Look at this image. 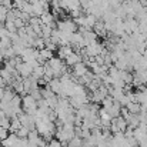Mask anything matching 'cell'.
I'll return each mask as SVG.
<instances>
[{"instance_id": "1", "label": "cell", "mask_w": 147, "mask_h": 147, "mask_svg": "<svg viewBox=\"0 0 147 147\" xmlns=\"http://www.w3.org/2000/svg\"><path fill=\"white\" fill-rule=\"evenodd\" d=\"M56 27L57 30L63 32V33H74L77 30V24L74 23V20H70V19H63V20H59L56 23Z\"/></svg>"}, {"instance_id": "2", "label": "cell", "mask_w": 147, "mask_h": 147, "mask_svg": "<svg viewBox=\"0 0 147 147\" xmlns=\"http://www.w3.org/2000/svg\"><path fill=\"white\" fill-rule=\"evenodd\" d=\"M16 71L19 73L20 77L24 79V77L32 76V73H33V67H32L27 61H20V63L16 64Z\"/></svg>"}, {"instance_id": "3", "label": "cell", "mask_w": 147, "mask_h": 147, "mask_svg": "<svg viewBox=\"0 0 147 147\" xmlns=\"http://www.w3.org/2000/svg\"><path fill=\"white\" fill-rule=\"evenodd\" d=\"M39 56V50L34 49V47H26L22 53V61H32V60H36Z\"/></svg>"}, {"instance_id": "4", "label": "cell", "mask_w": 147, "mask_h": 147, "mask_svg": "<svg viewBox=\"0 0 147 147\" xmlns=\"http://www.w3.org/2000/svg\"><path fill=\"white\" fill-rule=\"evenodd\" d=\"M87 71H89L87 64L83 63V61H79V63H76V64L73 66V73H71V76H73V79H76V77H82V76H84Z\"/></svg>"}, {"instance_id": "5", "label": "cell", "mask_w": 147, "mask_h": 147, "mask_svg": "<svg viewBox=\"0 0 147 147\" xmlns=\"http://www.w3.org/2000/svg\"><path fill=\"white\" fill-rule=\"evenodd\" d=\"M47 84H49L50 90H51L54 94H57V96H60V94H61V82H60V79L53 77Z\"/></svg>"}, {"instance_id": "6", "label": "cell", "mask_w": 147, "mask_h": 147, "mask_svg": "<svg viewBox=\"0 0 147 147\" xmlns=\"http://www.w3.org/2000/svg\"><path fill=\"white\" fill-rule=\"evenodd\" d=\"M40 22H42V24H46V26H50V27H54L56 26L54 24V16L50 11H45L40 16Z\"/></svg>"}, {"instance_id": "7", "label": "cell", "mask_w": 147, "mask_h": 147, "mask_svg": "<svg viewBox=\"0 0 147 147\" xmlns=\"http://www.w3.org/2000/svg\"><path fill=\"white\" fill-rule=\"evenodd\" d=\"M79 61H82V54L80 53H76V51H73L69 57H66L64 59V63L67 64V66H70V67H73L76 63H79Z\"/></svg>"}, {"instance_id": "8", "label": "cell", "mask_w": 147, "mask_h": 147, "mask_svg": "<svg viewBox=\"0 0 147 147\" xmlns=\"http://www.w3.org/2000/svg\"><path fill=\"white\" fill-rule=\"evenodd\" d=\"M107 110V113L110 114V117L113 119V117H119L120 116V110H121V106H120V103L119 101H113V104L109 107V109H106Z\"/></svg>"}, {"instance_id": "9", "label": "cell", "mask_w": 147, "mask_h": 147, "mask_svg": "<svg viewBox=\"0 0 147 147\" xmlns=\"http://www.w3.org/2000/svg\"><path fill=\"white\" fill-rule=\"evenodd\" d=\"M73 51H74V50H73V47H71L70 45H67V46H60L59 50H57V57H60V59L63 60V59L69 57Z\"/></svg>"}, {"instance_id": "10", "label": "cell", "mask_w": 147, "mask_h": 147, "mask_svg": "<svg viewBox=\"0 0 147 147\" xmlns=\"http://www.w3.org/2000/svg\"><path fill=\"white\" fill-rule=\"evenodd\" d=\"M126 109H127L130 113H133V114H139L140 110H142L140 103H137V101H129L127 106H126Z\"/></svg>"}, {"instance_id": "11", "label": "cell", "mask_w": 147, "mask_h": 147, "mask_svg": "<svg viewBox=\"0 0 147 147\" xmlns=\"http://www.w3.org/2000/svg\"><path fill=\"white\" fill-rule=\"evenodd\" d=\"M20 127H22V123H20L19 117H17V116H16V117H11V119H10V129H9V131H10V133H16Z\"/></svg>"}, {"instance_id": "12", "label": "cell", "mask_w": 147, "mask_h": 147, "mask_svg": "<svg viewBox=\"0 0 147 147\" xmlns=\"http://www.w3.org/2000/svg\"><path fill=\"white\" fill-rule=\"evenodd\" d=\"M111 121H114V123L117 124V127H119L120 131H124V130L127 129V121H126L121 116H119V117H113Z\"/></svg>"}, {"instance_id": "13", "label": "cell", "mask_w": 147, "mask_h": 147, "mask_svg": "<svg viewBox=\"0 0 147 147\" xmlns=\"http://www.w3.org/2000/svg\"><path fill=\"white\" fill-rule=\"evenodd\" d=\"M83 142H84V140H83L80 136H76V134H74V136L69 140L67 146H70V147H82L83 146Z\"/></svg>"}, {"instance_id": "14", "label": "cell", "mask_w": 147, "mask_h": 147, "mask_svg": "<svg viewBox=\"0 0 147 147\" xmlns=\"http://www.w3.org/2000/svg\"><path fill=\"white\" fill-rule=\"evenodd\" d=\"M43 74H45V66L43 64H39V66H36L34 69H33V73H32V76L34 77V79H42L43 77Z\"/></svg>"}, {"instance_id": "15", "label": "cell", "mask_w": 147, "mask_h": 147, "mask_svg": "<svg viewBox=\"0 0 147 147\" xmlns=\"http://www.w3.org/2000/svg\"><path fill=\"white\" fill-rule=\"evenodd\" d=\"M54 27H50V26H46V24H42V36L43 39H50L51 37V30Z\"/></svg>"}, {"instance_id": "16", "label": "cell", "mask_w": 147, "mask_h": 147, "mask_svg": "<svg viewBox=\"0 0 147 147\" xmlns=\"http://www.w3.org/2000/svg\"><path fill=\"white\" fill-rule=\"evenodd\" d=\"M0 127H3V129H10V119L6 116V114H1L0 116Z\"/></svg>"}, {"instance_id": "17", "label": "cell", "mask_w": 147, "mask_h": 147, "mask_svg": "<svg viewBox=\"0 0 147 147\" xmlns=\"http://www.w3.org/2000/svg\"><path fill=\"white\" fill-rule=\"evenodd\" d=\"M33 47H34V49H37V50L43 49V47H45V39H43V37H40V36H37V37L33 40Z\"/></svg>"}, {"instance_id": "18", "label": "cell", "mask_w": 147, "mask_h": 147, "mask_svg": "<svg viewBox=\"0 0 147 147\" xmlns=\"http://www.w3.org/2000/svg\"><path fill=\"white\" fill-rule=\"evenodd\" d=\"M11 47V40L9 37H4V39H0V50H6Z\"/></svg>"}, {"instance_id": "19", "label": "cell", "mask_w": 147, "mask_h": 147, "mask_svg": "<svg viewBox=\"0 0 147 147\" xmlns=\"http://www.w3.org/2000/svg\"><path fill=\"white\" fill-rule=\"evenodd\" d=\"M113 101H114V100H113V97L109 94V96H106V97L101 100V103H100V104H101V107H104V109H109V107L113 104Z\"/></svg>"}, {"instance_id": "20", "label": "cell", "mask_w": 147, "mask_h": 147, "mask_svg": "<svg viewBox=\"0 0 147 147\" xmlns=\"http://www.w3.org/2000/svg\"><path fill=\"white\" fill-rule=\"evenodd\" d=\"M4 27L10 32V33H16L17 32V27H16V24H14V22H10V20H6L4 22Z\"/></svg>"}, {"instance_id": "21", "label": "cell", "mask_w": 147, "mask_h": 147, "mask_svg": "<svg viewBox=\"0 0 147 147\" xmlns=\"http://www.w3.org/2000/svg\"><path fill=\"white\" fill-rule=\"evenodd\" d=\"M29 129L26 127V126H22L17 131H16V134H17V137H27V134H29Z\"/></svg>"}, {"instance_id": "22", "label": "cell", "mask_w": 147, "mask_h": 147, "mask_svg": "<svg viewBox=\"0 0 147 147\" xmlns=\"http://www.w3.org/2000/svg\"><path fill=\"white\" fill-rule=\"evenodd\" d=\"M29 94H30L32 97H33L34 100H36V101H37L39 98H42V93H40V87H39V89H33V90H30V92H29Z\"/></svg>"}, {"instance_id": "23", "label": "cell", "mask_w": 147, "mask_h": 147, "mask_svg": "<svg viewBox=\"0 0 147 147\" xmlns=\"http://www.w3.org/2000/svg\"><path fill=\"white\" fill-rule=\"evenodd\" d=\"M7 11H9V10H7V9H6L4 6H1V4H0V22H3V23L6 22V17H7Z\"/></svg>"}, {"instance_id": "24", "label": "cell", "mask_w": 147, "mask_h": 147, "mask_svg": "<svg viewBox=\"0 0 147 147\" xmlns=\"http://www.w3.org/2000/svg\"><path fill=\"white\" fill-rule=\"evenodd\" d=\"M49 147H63V143L60 142V140H57L56 137H53L51 140L49 142V144H47Z\"/></svg>"}, {"instance_id": "25", "label": "cell", "mask_w": 147, "mask_h": 147, "mask_svg": "<svg viewBox=\"0 0 147 147\" xmlns=\"http://www.w3.org/2000/svg\"><path fill=\"white\" fill-rule=\"evenodd\" d=\"M49 144V142H46L42 136H39V139H37V142H36V146L37 147H47Z\"/></svg>"}, {"instance_id": "26", "label": "cell", "mask_w": 147, "mask_h": 147, "mask_svg": "<svg viewBox=\"0 0 147 147\" xmlns=\"http://www.w3.org/2000/svg\"><path fill=\"white\" fill-rule=\"evenodd\" d=\"M7 136H9V130H7V129L0 127V142H1V140H4Z\"/></svg>"}, {"instance_id": "27", "label": "cell", "mask_w": 147, "mask_h": 147, "mask_svg": "<svg viewBox=\"0 0 147 147\" xmlns=\"http://www.w3.org/2000/svg\"><path fill=\"white\" fill-rule=\"evenodd\" d=\"M14 24H16V27H17V29H20V27L26 26V23H24L20 17H16V19H14Z\"/></svg>"}, {"instance_id": "28", "label": "cell", "mask_w": 147, "mask_h": 147, "mask_svg": "<svg viewBox=\"0 0 147 147\" xmlns=\"http://www.w3.org/2000/svg\"><path fill=\"white\" fill-rule=\"evenodd\" d=\"M3 94H4V89H3V87L0 86V100L3 98Z\"/></svg>"}, {"instance_id": "29", "label": "cell", "mask_w": 147, "mask_h": 147, "mask_svg": "<svg viewBox=\"0 0 147 147\" xmlns=\"http://www.w3.org/2000/svg\"><path fill=\"white\" fill-rule=\"evenodd\" d=\"M63 147H70V146H63Z\"/></svg>"}, {"instance_id": "30", "label": "cell", "mask_w": 147, "mask_h": 147, "mask_svg": "<svg viewBox=\"0 0 147 147\" xmlns=\"http://www.w3.org/2000/svg\"><path fill=\"white\" fill-rule=\"evenodd\" d=\"M0 113H1V110H0Z\"/></svg>"}, {"instance_id": "31", "label": "cell", "mask_w": 147, "mask_h": 147, "mask_svg": "<svg viewBox=\"0 0 147 147\" xmlns=\"http://www.w3.org/2000/svg\"><path fill=\"white\" fill-rule=\"evenodd\" d=\"M0 1H1V0H0Z\"/></svg>"}, {"instance_id": "32", "label": "cell", "mask_w": 147, "mask_h": 147, "mask_svg": "<svg viewBox=\"0 0 147 147\" xmlns=\"http://www.w3.org/2000/svg\"><path fill=\"white\" fill-rule=\"evenodd\" d=\"M47 147H49V146H47Z\"/></svg>"}]
</instances>
